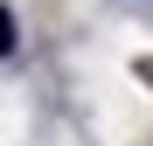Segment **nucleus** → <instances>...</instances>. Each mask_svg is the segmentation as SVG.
<instances>
[{
	"mask_svg": "<svg viewBox=\"0 0 153 146\" xmlns=\"http://www.w3.org/2000/svg\"><path fill=\"white\" fill-rule=\"evenodd\" d=\"M7 49H14V14L0 7V56H7Z\"/></svg>",
	"mask_w": 153,
	"mask_h": 146,
	"instance_id": "f257e3e1",
	"label": "nucleus"
},
{
	"mask_svg": "<svg viewBox=\"0 0 153 146\" xmlns=\"http://www.w3.org/2000/svg\"><path fill=\"white\" fill-rule=\"evenodd\" d=\"M139 77H146V90H153V56H146V63H139Z\"/></svg>",
	"mask_w": 153,
	"mask_h": 146,
	"instance_id": "f03ea898",
	"label": "nucleus"
}]
</instances>
